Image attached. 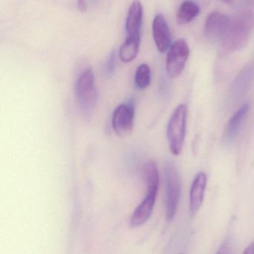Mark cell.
<instances>
[{
  "label": "cell",
  "mask_w": 254,
  "mask_h": 254,
  "mask_svg": "<svg viewBox=\"0 0 254 254\" xmlns=\"http://www.w3.org/2000/svg\"><path fill=\"white\" fill-rule=\"evenodd\" d=\"M190 56V47L184 39L178 40L171 45L166 57V68L168 75L175 78L181 75Z\"/></svg>",
  "instance_id": "5b68a950"
},
{
  "label": "cell",
  "mask_w": 254,
  "mask_h": 254,
  "mask_svg": "<svg viewBox=\"0 0 254 254\" xmlns=\"http://www.w3.org/2000/svg\"><path fill=\"white\" fill-rule=\"evenodd\" d=\"M187 112L188 109L187 105L181 104L175 108L168 123L166 135L169 148L174 155H179L184 146L187 128Z\"/></svg>",
  "instance_id": "3957f363"
},
{
  "label": "cell",
  "mask_w": 254,
  "mask_h": 254,
  "mask_svg": "<svg viewBox=\"0 0 254 254\" xmlns=\"http://www.w3.org/2000/svg\"><path fill=\"white\" fill-rule=\"evenodd\" d=\"M151 73L149 66L146 64L139 65L135 74V84L139 90H145L151 84Z\"/></svg>",
  "instance_id": "2e32d148"
},
{
  "label": "cell",
  "mask_w": 254,
  "mask_h": 254,
  "mask_svg": "<svg viewBox=\"0 0 254 254\" xmlns=\"http://www.w3.org/2000/svg\"><path fill=\"white\" fill-rule=\"evenodd\" d=\"M230 22L229 17L223 13L218 11L211 13L205 21V34L211 39L223 38L228 29Z\"/></svg>",
  "instance_id": "9c48e42d"
},
{
  "label": "cell",
  "mask_w": 254,
  "mask_h": 254,
  "mask_svg": "<svg viewBox=\"0 0 254 254\" xmlns=\"http://www.w3.org/2000/svg\"><path fill=\"white\" fill-rule=\"evenodd\" d=\"M157 191L147 190L145 198L138 205L130 217V224L132 227L144 225L152 215L157 199Z\"/></svg>",
  "instance_id": "52a82bcc"
},
{
  "label": "cell",
  "mask_w": 254,
  "mask_h": 254,
  "mask_svg": "<svg viewBox=\"0 0 254 254\" xmlns=\"http://www.w3.org/2000/svg\"><path fill=\"white\" fill-rule=\"evenodd\" d=\"M200 8L191 0L184 1L177 12V21L179 24L186 25L192 21L200 14Z\"/></svg>",
  "instance_id": "9a60e30c"
},
{
  "label": "cell",
  "mask_w": 254,
  "mask_h": 254,
  "mask_svg": "<svg viewBox=\"0 0 254 254\" xmlns=\"http://www.w3.org/2000/svg\"><path fill=\"white\" fill-rule=\"evenodd\" d=\"M134 117L135 103L132 99L117 107L111 121L114 132L120 136L130 134L133 128Z\"/></svg>",
  "instance_id": "8992f818"
},
{
  "label": "cell",
  "mask_w": 254,
  "mask_h": 254,
  "mask_svg": "<svg viewBox=\"0 0 254 254\" xmlns=\"http://www.w3.org/2000/svg\"><path fill=\"white\" fill-rule=\"evenodd\" d=\"M140 44V35L127 37L120 50V57L122 62L127 64L136 59Z\"/></svg>",
  "instance_id": "4fadbf2b"
},
{
  "label": "cell",
  "mask_w": 254,
  "mask_h": 254,
  "mask_svg": "<svg viewBox=\"0 0 254 254\" xmlns=\"http://www.w3.org/2000/svg\"><path fill=\"white\" fill-rule=\"evenodd\" d=\"M206 183L207 177L203 172H198L193 180L190 193V209L192 214L196 213L201 206Z\"/></svg>",
  "instance_id": "30bf717a"
},
{
  "label": "cell",
  "mask_w": 254,
  "mask_h": 254,
  "mask_svg": "<svg viewBox=\"0 0 254 254\" xmlns=\"http://www.w3.org/2000/svg\"><path fill=\"white\" fill-rule=\"evenodd\" d=\"M254 27V14L250 11L238 13L230 20L223 40V47L230 53L239 51L248 44Z\"/></svg>",
  "instance_id": "6da1fadb"
},
{
  "label": "cell",
  "mask_w": 254,
  "mask_h": 254,
  "mask_svg": "<svg viewBox=\"0 0 254 254\" xmlns=\"http://www.w3.org/2000/svg\"><path fill=\"white\" fill-rule=\"evenodd\" d=\"M142 176L146 185L147 190L157 191L160 187V175L155 162L148 160L142 166Z\"/></svg>",
  "instance_id": "5bb4252c"
},
{
  "label": "cell",
  "mask_w": 254,
  "mask_h": 254,
  "mask_svg": "<svg viewBox=\"0 0 254 254\" xmlns=\"http://www.w3.org/2000/svg\"><path fill=\"white\" fill-rule=\"evenodd\" d=\"M249 111V105L244 104L232 116L227 123L224 133V139L227 144H230L234 141L242 127V123L245 121V117Z\"/></svg>",
  "instance_id": "8fae6325"
},
{
  "label": "cell",
  "mask_w": 254,
  "mask_h": 254,
  "mask_svg": "<svg viewBox=\"0 0 254 254\" xmlns=\"http://www.w3.org/2000/svg\"><path fill=\"white\" fill-rule=\"evenodd\" d=\"M77 103L83 115H92L98 102V93L95 84L94 74L90 69L83 71L75 87Z\"/></svg>",
  "instance_id": "7a4b0ae2"
},
{
  "label": "cell",
  "mask_w": 254,
  "mask_h": 254,
  "mask_svg": "<svg viewBox=\"0 0 254 254\" xmlns=\"http://www.w3.org/2000/svg\"><path fill=\"white\" fill-rule=\"evenodd\" d=\"M222 1L225 2V3L228 4V5H231L234 2V0H222Z\"/></svg>",
  "instance_id": "ffe728a7"
},
{
  "label": "cell",
  "mask_w": 254,
  "mask_h": 254,
  "mask_svg": "<svg viewBox=\"0 0 254 254\" xmlns=\"http://www.w3.org/2000/svg\"><path fill=\"white\" fill-rule=\"evenodd\" d=\"M164 175L166 182V217L168 221H172L176 215L181 190L179 174L172 162L167 161L165 164Z\"/></svg>",
  "instance_id": "277c9868"
},
{
  "label": "cell",
  "mask_w": 254,
  "mask_h": 254,
  "mask_svg": "<svg viewBox=\"0 0 254 254\" xmlns=\"http://www.w3.org/2000/svg\"><path fill=\"white\" fill-rule=\"evenodd\" d=\"M245 254H254V241L252 243L250 244L248 247H247L245 251H244Z\"/></svg>",
  "instance_id": "d6986e66"
},
{
  "label": "cell",
  "mask_w": 254,
  "mask_h": 254,
  "mask_svg": "<svg viewBox=\"0 0 254 254\" xmlns=\"http://www.w3.org/2000/svg\"><path fill=\"white\" fill-rule=\"evenodd\" d=\"M116 64L115 52H112L108 59L106 65H105V73L107 75H111L114 73Z\"/></svg>",
  "instance_id": "e0dca14e"
},
{
  "label": "cell",
  "mask_w": 254,
  "mask_h": 254,
  "mask_svg": "<svg viewBox=\"0 0 254 254\" xmlns=\"http://www.w3.org/2000/svg\"><path fill=\"white\" fill-rule=\"evenodd\" d=\"M153 38L157 50L161 53L170 48L172 35L166 18L163 14L155 16L152 23Z\"/></svg>",
  "instance_id": "ba28073f"
},
{
  "label": "cell",
  "mask_w": 254,
  "mask_h": 254,
  "mask_svg": "<svg viewBox=\"0 0 254 254\" xmlns=\"http://www.w3.org/2000/svg\"><path fill=\"white\" fill-rule=\"evenodd\" d=\"M142 4L139 0H133L129 7L126 17V29L128 36L140 35L142 28Z\"/></svg>",
  "instance_id": "7c38bea8"
},
{
  "label": "cell",
  "mask_w": 254,
  "mask_h": 254,
  "mask_svg": "<svg viewBox=\"0 0 254 254\" xmlns=\"http://www.w3.org/2000/svg\"><path fill=\"white\" fill-rule=\"evenodd\" d=\"M77 5L79 11L82 13H85L87 10V0H78Z\"/></svg>",
  "instance_id": "ac0fdd59"
}]
</instances>
